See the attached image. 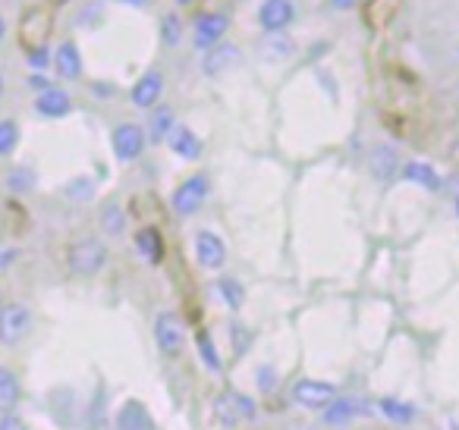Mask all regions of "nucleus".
Wrapping results in <instances>:
<instances>
[{"instance_id": "393cba45", "label": "nucleus", "mask_w": 459, "mask_h": 430, "mask_svg": "<svg viewBox=\"0 0 459 430\" xmlns=\"http://www.w3.org/2000/svg\"><path fill=\"white\" fill-rule=\"evenodd\" d=\"M160 41H164L167 47H177L179 41H183V20H179V13L160 16Z\"/></svg>"}, {"instance_id": "a19ab883", "label": "nucleus", "mask_w": 459, "mask_h": 430, "mask_svg": "<svg viewBox=\"0 0 459 430\" xmlns=\"http://www.w3.org/2000/svg\"><path fill=\"white\" fill-rule=\"evenodd\" d=\"M183 4H189V0H183Z\"/></svg>"}, {"instance_id": "5701e85b", "label": "nucleus", "mask_w": 459, "mask_h": 430, "mask_svg": "<svg viewBox=\"0 0 459 430\" xmlns=\"http://www.w3.org/2000/svg\"><path fill=\"white\" fill-rule=\"evenodd\" d=\"M217 296H221V302L227 305L230 311H239L246 305V289H243V283H239L237 277H221V280H217Z\"/></svg>"}, {"instance_id": "c85d7f7f", "label": "nucleus", "mask_w": 459, "mask_h": 430, "mask_svg": "<svg viewBox=\"0 0 459 430\" xmlns=\"http://www.w3.org/2000/svg\"><path fill=\"white\" fill-rule=\"evenodd\" d=\"M66 195H70V198H79V202H89V198L95 195V185H91V179L79 176V179H73V183L66 185Z\"/></svg>"}, {"instance_id": "7ed1b4c3", "label": "nucleus", "mask_w": 459, "mask_h": 430, "mask_svg": "<svg viewBox=\"0 0 459 430\" xmlns=\"http://www.w3.org/2000/svg\"><path fill=\"white\" fill-rule=\"evenodd\" d=\"M108 264V245L95 236H85V239L73 242L70 248V271L76 277H95L101 267Z\"/></svg>"}, {"instance_id": "72a5a7b5", "label": "nucleus", "mask_w": 459, "mask_h": 430, "mask_svg": "<svg viewBox=\"0 0 459 430\" xmlns=\"http://www.w3.org/2000/svg\"><path fill=\"white\" fill-rule=\"evenodd\" d=\"M356 4H359V0H331L333 10H352Z\"/></svg>"}, {"instance_id": "f8f14e48", "label": "nucleus", "mask_w": 459, "mask_h": 430, "mask_svg": "<svg viewBox=\"0 0 459 430\" xmlns=\"http://www.w3.org/2000/svg\"><path fill=\"white\" fill-rule=\"evenodd\" d=\"M239 60H243V51H239L237 45H227V41H223V45L211 47V51L204 54L202 70L208 73L211 79H221V76H227L230 70H237Z\"/></svg>"}, {"instance_id": "39448f33", "label": "nucleus", "mask_w": 459, "mask_h": 430, "mask_svg": "<svg viewBox=\"0 0 459 430\" xmlns=\"http://www.w3.org/2000/svg\"><path fill=\"white\" fill-rule=\"evenodd\" d=\"M337 396H340L337 386L327 383V380H315V377L296 380L293 392H290V399H293V402L299 405V408H306V411H325Z\"/></svg>"}, {"instance_id": "473e14b6", "label": "nucleus", "mask_w": 459, "mask_h": 430, "mask_svg": "<svg viewBox=\"0 0 459 430\" xmlns=\"http://www.w3.org/2000/svg\"><path fill=\"white\" fill-rule=\"evenodd\" d=\"M16 254H20L16 248H7V252H0V271H7V267L16 261Z\"/></svg>"}, {"instance_id": "bb28decb", "label": "nucleus", "mask_w": 459, "mask_h": 430, "mask_svg": "<svg viewBox=\"0 0 459 430\" xmlns=\"http://www.w3.org/2000/svg\"><path fill=\"white\" fill-rule=\"evenodd\" d=\"M195 342H198V355H202V361L211 367V371H221V355H217V348H214V342H211V333H198L195 336Z\"/></svg>"}, {"instance_id": "412c9836", "label": "nucleus", "mask_w": 459, "mask_h": 430, "mask_svg": "<svg viewBox=\"0 0 459 430\" xmlns=\"http://www.w3.org/2000/svg\"><path fill=\"white\" fill-rule=\"evenodd\" d=\"M400 167L403 164H400V158H396L394 145H377L375 151H371V173H375L377 179H390Z\"/></svg>"}, {"instance_id": "b1692460", "label": "nucleus", "mask_w": 459, "mask_h": 430, "mask_svg": "<svg viewBox=\"0 0 459 430\" xmlns=\"http://www.w3.org/2000/svg\"><path fill=\"white\" fill-rule=\"evenodd\" d=\"M7 189L16 192V195H22V192H32L35 189V170L32 167H13V170L7 173Z\"/></svg>"}, {"instance_id": "6e6552de", "label": "nucleus", "mask_w": 459, "mask_h": 430, "mask_svg": "<svg viewBox=\"0 0 459 430\" xmlns=\"http://www.w3.org/2000/svg\"><path fill=\"white\" fill-rule=\"evenodd\" d=\"M110 145H114L117 160L133 164V160H139L142 154H145L148 135L139 123H120V126L114 129V135H110Z\"/></svg>"}, {"instance_id": "20e7f679", "label": "nucleus", "mask_w": 459, "mask_h": 430, "mask_svg": "<svg viewBox=\"0 0 459 430\" xmlns=\"http://www.w3.org/2000/svg\"><path fill=\"white\" fill-rule=\"evenodd\" d=\"M371 415H377V408H375L371 399L337 396L325 411H321V421H325L327 427H346V424H352L356 417H371Z\"/></svg>"}, {"instance_id": "ddd939ff", "label": "nucleus", "mask_w": 459, "mask_h": 430, "mask_svg": "<svg viewBox=\"0 0 459 430\" xmlns=\"http://www.w3.org/2000/svg\"><path fill=\"white\" fill-rule=\"evenodd\" d=\"M403 179H409V183L421 185V189L428 192H440V185H444V179H440V173L434 170L431 164H425V160H406V164L400 167Z\"/></svg>"}, {"instance_id": "c9c22d12", "label": "nucleus", "mask_w": 459, "mask_h": 430, "mask_svg": "<svg viewBox=\"0 0 459 430\" xmlns=\"http://www.w3.org/2000/svg\"><path fill=\"white\" fill-rule=\"evenodd\" d=\"M4 35H7V22H4V16H0V41H4Z\"/></svg>"}, {"instance_id": "ea45409f", "label": "nucleus", "mask_w": 459, "mask_h": 430, "mask_svg": "<svg viewBox=\"0 0 459 430\" xmlns=\"http://www.w3.org/2000/svg\"><path fill=\"white\" fill-rule=\"evenodd\" d=\"M456 57H459V45H456Z\"/></svg>"}, {"instance_id": "c756f323", "label": "nucleus", "mask_w": 459, "mask_h": 430, "mask_svg": "<svg viewBox=\"0 0 459 430\" xmlns=\"http://www.w3.org/2000/svg\"><path fill=\"white\" fill-rule=\"evenodd\" d=\"M26 60H29V66H32L35 73H41V70H48V66L54 64V54L48 51V45L45 47H32Z\"/></svg>"}, {"instance_id": "a211bd4d", "label": "nucleus", "mask_w": 459, "mask_h": 430, "mask_svg": "<svg viewBox=\"0 0 459 430\" xmlns=\"http://www.w3.org/2000/svg\"><path fill=\"white\" fill-rule=\"evenodd\" d=\"M135 252L148 261V264H160L164 261V236L154 227H142L135 233Z\"/></svg>"}, {"instance_id": "f704fd0d", "label": "nucleus", "mask_w": 459, "mask_h": 430, "mask_svg": "<svg viewBox=\"0 0 459 430\" xmlns=\"http://www.w3.org/2000/svg\"><path fill=\"white\" fill-rule=\"evenodd\" d=\"M123 7H135V10H142V7H148V0H120Z\"/></svg>"}, {"instance_id": "cd10ccee", "label": "nucleus", "mask_w": 459, "mask_h": 430, "mask_svg": "<svg viewBox=\"0 0 459 430\" xmlns=\"http://www.w3.org/2000/svg\"><path fill=\"white\" fill-rule=\"evenodd\" d=\"M264 54H268L271 60H287L290 54H293V41H290L287 35H271V45L264 47Z\"/></svg>"}, {"instance_id": "a878e982", "label": "nucleus", "mask_w": 459, "mask_h": 430, "mask_svg": "<svg viewBox=\"0 0 459 430\" xmlns=\"http://www.w3.org/2000/svg\"><path fill=\"white\" fill-rule=\"evenodd\" d=\"M20 145V126L16 120H0V158H10Z\"/></svg>"}, {"instance_id": "9b49d317", "label": "nucleus", "mask_w": 459, "mask_h": 430, "mask_svg": "<svg viewBox=\"0 0 459 430\" xmlns=\"http://www.w3.org/2000/svg\"><path fill=\"white\" fill-rule=\"evenodd\" d=\"M160 95H164V76L158 70H148L139 76V82L129 91V101L139 110H154L160 104Z\"/></svg>"}, {"instance_id": "e433bc0d", "label": "nucleus", "mask_w": 459, "mask_h": 430, "mask_svg": "<svg viewBox=\"0 0 459 430\" xmlns=\"http://www.w3.org/2000/svg\"><path fill=\"white\" fill-rule=\"evenodd\" d=\"M453 211H456V217H459V192H456V198H453Z\"/></svg>"}, {"instance_id": "7c9ffc66", "label": "nucleus", "mask_w": 459, "mask_h": 430, "mask_svg": "<svg viewBox=\"0 0 459 430\" xmlns=\"http://www.w3.org/2000/svg\"><path fill=\"white\" fill-rule=\"evenodd\" d=\"M0 430H29V424L20 415H4L0 417Z\"/></svg>"}, {"instance_id": "4c0bfd02", "label": "nucleus", "mask_w": 459, "mask_h": 430, "mask_svg": "<svg viewBox=\"0 0 459 430\" xmlns=\"http://www.w3.org/2000/svg\"><path fill=\"white\" fill-rule=\"evenodd\" d=\"M0 98H4V76H0Z\"/></svg>"}, {"instance_id": "2eb2a0df", "label": "nucleus", "mask_w": 459, "mask_h": 430, "mask_svg": "<svg viewBox=\"0 0 459 430\" xmlns=\"http://www.w3.org/2000/svg\"><path fill=\"white\" fill-rule=\"evenodd\" d=\"M167 145H170V151L177 154V158H183V160H198V158H202V139H198L189 126L173 129L170 139H167Z\"/></svg>"}, {"instance_id": "2f4dec72", "label": "nucleus", "mask_w": 459, "mask_h": 430, "mask_svg": "<svg viewBox=\"0 0 459 430\" xmlns=\"http://www.w3.org/2000/svg\"><path fill=\"white\" fill-rule=\"evenodd\" d=\"M29 85H32L39 95H41V91H48V89H54V85L45 79V73H32V76H29Z\"/></svg>"}, {"instance_id": "f3484780", "label": "nucleus", "mask_w": 459, "mask_h": 430, "mask_svg": "<svg viewBox=\"0 0 459 430\" xmlns=\"http://www.w3.org/2000/svg\"><path fill=\"white\" fill-rule=\"evenodd\" d=\"M54 66L64 79H79L82 76V54L73 41H60L57 51H54Z\"/></svg>"}, {"instance_id": "1a4fd4ad", "label": "nucleus", "mask_w": 459, "mask_h": 430, "mask_svg": "<svg viewBox=\"0 0 459 430\" xmlns=\"http://www.w3.org/2000/svg\"><path fill=\"white\" fill-rule=\"evenodd\" d=\"M296 20V4L293 0H262L258 7V26L268 35H283Z\"/></svg>"}, {"instance_id": "423d86ee", "label": "nucleus", "mask_w": 459, "mask_h": 430, "mask_svg": "<svg viewBox=\"0 0 459 430\" xmlns=\"http://www.w3.org/2000/svg\"><path fill=\"white\" fill-rule=\"evenodd\" d=\"M29 330H32V311L22 302L4 305V311H0V346L4 348L20 346L29 336Z\"/></svg>"}, {"instance_id": "4be33fe9", "label": "nucleus", "mask_w": 459, "mask_h": 430, "mask_svg": "<svg viewBox=\"0 0 459 430\" xmlns=\"http://www.w3.org/2000/svg\"><path fill=\"white\" fill-rule=\"evenodd\" d=\"M98 223L108 236H123L126 233V211L117 202H108L101 211H98Z\"/></svg>"}, {"instance_id": "58836bf2", "label": "nucleus", "mask_w": 459, "mask_h": 430, "mask_svg": "<svg viewBox=\"0 0 459 430\" xmlns=\"http://www.w3.org/2000/svg\"><path fill=\"white\" fill-rule=\"evenodd\" d=\"M0 311H4V289H0Z\"/></svg>"}, {"instance_id": "4468645a", "label": "nucleus", "mask_w": 459, "mask_h": 430, "mask_svg": "<svg viewBox=\"0 0 459 430\" xmlns=\"http://www.w3.org/2000/svg\"><path fill=\"white\" fill-rule=\"evenodd\" d=\"M35 110H39L41 116L60 120V116H66L73 110V98L66 95L64 89H48V91H41V95L35 98Z\"/></svg>"}, {"instance_id": "aec40b11", "label": "nucleus", "mask_w": 459, "mask_h": 430, "mask_svg": "<svg viewBox=\"0 0 459 430\" xmlns=\"http://www.w3.org/2000/svg\"><path fill=\"white\" fill-rule=\"evenodd\" d=\"M375 408H377V415L387 417L390 424H412L415 421V408L409 402H403V399H394V396L377 399Z\"/></svg>"}, {"instance_id": "9d476101", "label": "nucleus", "mask_w": 459, "mask_h": 430, "mask_svg": "<svg viewBox=\"0 0 459 430\" xmlns=\"http://www.w3.org/2000/svg\"><path fill=\"white\" fill-rule=\"evenodd\" d=\"M195 261L204 271H221L227 264V242L214 229H198L195 233Z\"/></svg>"}, {"instance_id": "f257e3e1", "label": "nucleus", "mask_w": 459, "mask_h": 430, "mask_svg": "<svg viewBox=\"0 0 459 430\" xmlns=\"http://www.w3.org/2000/svg\"><path fill=\"white\" fill-rule=\"evenodd\" d=\"M154 342H158L160 355H167V358H179L186 352L189 330H186V321L177 311H158L154 314Z\"/></svg>"}, {"instance_id": "f03ea898", "label": "nucleus", "mask_w": 459, "mask_h": 430, "mask_svg": "<svg viewBox=\"0 0 459 430\" xmlns=\"http://www.w3.org/2000/svg\"><path fill=\"white\" fill-rule=\"evenodd\" d=\"M211 195V179L204 176V173H192L189 179H183V183L173 189L170 195V208L177 217H192L202 211V204L208 202Z\"/></svg>"}, {"instance_id": "dca6fc26", "label": "nucleus", "mask_w": 459, "mask_h": 430, "mask_svg": "<svg viewBox=\"0 0 459 430\" xmlns=\"http://www.w3.org/2000/svg\"><path fill=\"white\" fill-rule=\"evenodd\" d=\"M22 399V386H20V377H16L10 367L0 365V417L4 415H13L16 405Z\"/></svg>"}, {"instance_id": "0eeeda50", "label": "nucleus", "mask_w": 459, "mask_h": 430, "mask_svg": "<svg viewBox=\"0 0 459 430\" xmlns=\"http://www.w3.org/2000/svg\"><path fill=\"white\" fill-rule=\"evenodd\" d=\"M227 32H230V16L217 13V10H208V13L195 16V26H192V45H195L198 51L208 54L211 47L223 45V35Z\"/></svg>"}, {"instance_id": "6ab92c4d", "label": "nucleus", "mask_w": 459, "mask_h": 430, "mask_svg": "<svg viewBox=\"0 0 459 430\" xmlns=\"http://www.w3.org/2000/svg\"><path fill=\"white\" fill-rule=\"evenodd\" d=\"M173 129H177V116H173V108H167V104H158V108L152 110V120H148V139L158 145V142L170 139Z\"/></svg>"}]
</instances>
